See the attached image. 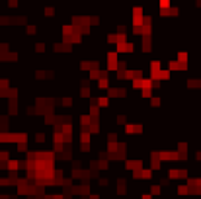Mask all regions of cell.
<instances>
[{
  "instance_id": "obj_1",
  "label": "cell",
  "mask_w": 201,
  "mask_h": 199,
  "mask_svg": "<svg viewBox=\"0 0 201 199\" xmlns=\"http://www.w3.org/2000/svg\"><path fill=\"white\" fill-rule=\"evenodd\" d=\"M106 59H108V72H111V70H117V63H119V55H117L115 51H109L106 53Z\"/></svg>"
},
{
  "instance_id": "obj_2",
  "label": "cell",
  "mask_w": 201,
  "mask_h": 199,
  "mask_svg": "<svg viewBox=\"0 0 201 199\" xmlns=\"http://www.w3.org/2000/svg\"><path fill=\"white\" fill-rule=\"evenodd\" d=\"M143 18H145V10H143V6H135L133 12H131L133 26H141V23H143Z\"/></svg>"
},
{
  "instance_id": "obj_3",
  "label": "cell",
  "mask_w": 201,
  "mask_h": 199,
  "mask_svg": "<svg viewBox=\"0 0 201 199\" xmlns=\"http://www.w3.org/2000/svg\"><path fill=\"white\" fill-rule=\"evenodd\" d=\"M115 53L121 55V53H135V45L129 41H123V43H115Z\"/></svg>"
},
{
  "instance_id": "obj_4",
  "label": "cell",
  "mask_w": 201,
  "mask_h": 199,
  "mask_svg": "<svg viewBox=\"0 0 201 199\" xmlns=\"http://www.w3.org/2000/svg\"><path fill=\"white\" fill-rule=\"evenodd\" d=\"M158 158L160 160H166V162H174V160H180V154L176 150H160Z\"/></svg>"
},
{
  "instance_id": "obj_5",
  "label": "cell",
  "mask_w": 201,
  "mask_h": 199,
  "mask_svg": "<svg viewBox=\"0 0 201 199\" xmlns=\"http://www.w3.org/2000/svg\"><path fill=\"white\" fill-rule=\"evenodd\" d=\"M187 178V170L182 168V170H168V180H186Z\"/></svg>"
},
{
  "instance_id": "obj_6",
  "label": "cell",
  "mask_w": 201,
  "mask_h": 199,
  "mask_svg": "<svg viewBox=\"0 0 201 199\" xmlns=\"http://www.w3.org/2000/svg\"><path fill=\"white\" fill-rule=\"evenodd\" d=\"M106 96L109 100H115V98H127V90L125 88H108V94Z\"/></svg>"
},
{
  "instance_id": "obj_7",
  "label": "cell",
  "mask_w": 201,
  "mask_h": 199,
  "mask_svg": "<svg viewBox=\"0 0 201 199\" xmlns=\"http://www.w3.org/2000/svg\"><path fill=\"white\" fill-rule=\"evenodd\" d=\"M145 127L141 123H125V133L127 135H135V133H143Z\"/></svg>"
},
{
  "instance_id": "obj_8",
  "label": "cell",
  "mask_w": 201,
  "mask_h": 199,
  "mask_svg": "<svg viewBox=\"0 0 201 199\" xmlns=\"http://www.w3.org/2000/svg\"><path fill=\"white\" fill-rule=\"evenodd\" d=\"M150 51H152V37L143 35V53H150Z\"/></svg>"
},
{
  "instance_id": "obj_9",
  "label": "cell",
  "mask_w": 201,
  "mask_h": 199,
  "mask_svg": "<svg viewBox=\"0 0 201 199\" xmlns=\"http://www.w3.org/2000/svg\"><path fill=\"white\" fill-rule=\"evenodd\" d=\"M90 123H92V119H90V115H80V131H88L90 129Z\"/></svg>"
},
{
  "instance_id": "obj_10",
  "label": "cell",
  "mask_w": 201,
  "mask_h": 199,
  "mask_svg": "<svg viewBox=\"0 0 201 199\" xmlns=\"http://www.w3.org/2000/svg\"><path fill=\"white\" fill-rule=\"evenodd\" d=\"M96 104H98L100 109H108L109 107V98L108 96H100V98H96Z\"/></svg>"
},
{
  "instance_id": "obj_11",
  "label": "cell",
  "mask_w": 201,
  "mask_h": 199,
  "mask_svg": "<svg viewBox=\"0 0 201 199\" xmlns=\"http://www.w3.org/2000/svg\"><path fill=\"white\" fill-rule=\"evenodd\" d=\"M176 61H178V63H182V65H189V55H187V51H178Z\"/></svg>"
},
{
  "instance_id": "obj_12",
  "label": "cell",
  "mask_w": 201,
  "mask_h": 199,
  "mask_svg": "<svg viewBox=\"0 0 201 199\" xmlns=\"http://www.w3.org/2000/svg\"><path fill=\"white\" fill-rule=\"evenodd\" d=\"M158 70H160V61L158 59H156V61H150V78H152Z\"/></svg>"
},
{
  "instance_id": "obj_13",
  "label": "cell",
  "mask_w": 201,
  "mask_h": 199,
  "mask_svg": "<svg viewBox=\"0 0 201 199\" xmlns=\"http://www.w3.org/2000/svg\"><path fill=\"white\" fill-rule=\"evenodd\" d=\"M90 96H92L90 86H82V88H80V98H82V100H90Z\"/></svg>"
},
{
  "instance_id": "obj_14",
  "label": "cell",
  "mask_w": 201,
  "mask_h": 199,
  "mask_svg": "<svg viewBox=\"0 0 201 199\" xmlns=\"http://www.w3.org/2000/svg\"><path fill=\"white\" fill-rule=\"evenodd\" d=\"M33 139H35V143H37V144H43L47 141V135L45 133H35V135H33Z\"/></svg>"
},
{
  "instance_id": "obj_15",
  "label": "cell",
  "mask_w": 201,
  "mask_h": 199,
  "mask_svg": "<svg viewBox=\"0 0 201 199\" xmlns=\"http://www.w3.org/2000/svg\"><path fill=\"white\" fill-rule=\"evenodd\" d=\"M92 141V135L88 131H80V143H90Z\"/></svg>"
},
{
  "instance_id": "obj_16",
  "label": "cell",
  "mask_w": 201,
  "mask_h": 199,
  "mask_svg": "<svg viewBox=\"0 0 201 199\" xmlns=\"http://www.w3.org/2000/svg\"><path fill=\"white\" fill-rule=\"evenodd\" d=\"M178 195H189V187H187V184H184V185H178Z\"/></svg>"
},
{
  "instance_id": "obj_17",
  "label": "cell",
  "mask_w": 201,
  "mask_h": 199,
  "mask_svg": "<svg viewBox=\"0 0 201 199\" xmlns=\"http://www.w3.org/2000/svg\"><path fill=\"white\" fill-rule=\"evenodd\" d=\"M72 104H74V102H72V98H70V96H66V98H63V100H61V106L63 107H70Z\"/></svg>"
},
{
  "instance_id": "obj_18",
  "label": "cell",
  "mask_w": 201,
  "mask_h": 199,
  "mask_svg": "<svg viewBox=\"0 0 201 199\" xmlns=\"http://www.w3.org/2000/svg\"><path fill=\"white\" fill-rule=\"evenodd\" d=\"M170 6H172V0H158V10L170 8Z\"/></svg>"
},
{
  "instance_id": "obj_19",
  "label": "cell",
  "mask_w": 201,
  "mask_h": 199,
  "mask_svg": "<svg viewBox=\"0 0 201 199\" xmlns=\"http://www.w3.org/2000/svg\"><path fill=\"white\" fill-rule=\"evenodd\" d=\"M55 12H57V10L53 8V6H47V8H45V16H47V18H53V16H55Z\"/></svg>"
},
{
  "instance_id": "obj_20",
  "label": "cell",
  "mask_w": 201,
  "mask_h": 199,
  "mask_svg": "<svg viewBox=\"0 0 201 199\" xmlns=\"http://www.w3.org/2000/svg\"><path fill=\"white\" fill-rule=\"evenodd\" d=\"M149 100H150V106L152 107H160V98L152 96V98H149Z\"/></svg>"
},
{
  "instance_id": "obj_21",
  "label": "cell",
  "mask_w": 201,
  "mask_h": 199,
  "mask_svg": "<svg viewBox=\"0 0 201 199\" xmlns=\"http://www.w3.org/2000/svg\"><path fill=\"white\" fill-rule=\"evenodd\" d=\"M141 96H143V98H152V88H143Z\"/></svg>"
},
{
  "instance_id": "obj_22",
  "label": "cell",
  "mask_w": 201,
  "mask_h": 199,
  "mask_svg": "<svg viewBox=\"0 0 201 199\" xmlns=\"http://www.w3.org/2000/svg\"><path fill=\"white\" fill-rule=\"evenodd\" d=\"M115 123H117V125H125V123H127V117L125 115H117L115 117Z\"/></svg>"
},
{
  "instance_id": "obj_23",
  "label": "cell",
  "mask_w": 201,
  "mask_h": 199,
  "mask_svg": "<svg viewBox=\"0 0 201 199\" xmlns=\"http://www.w3.org/2000/svg\"><path fill=\"white\" fill-rule=\"evenodd\" d=\"M160 187H162V185H152V187H150V193L152 195H160V191H162Z\"/></svg>"
},
{
  "instance_id": "obj_24",
  "label": "cell",
  "mask_w": 201,
  "mask_h": 199,
  "mask_svg": "<svg viewBox=\"0 0 201 199\" xmlns=\"http://www.w3.org/2000/svg\"><path fill=\"white\" fill-rule=\"evenodd\" d=\"M25 31H28V35H35V33H37V28H35V26H28Z\"/></svg>"
},
{
  "instance_id": "obj_25",
  "label": "cell",
  "mask_w": 201,
  "mask_h": 199,
  "mask_svg": "<svg viewBox=\"0 0 201 199\" xmlns=\"http://www.w3.org/2000/svg\"><path fill=\"white\" fill-rule=\"evenodd\" d=\"M35 51L37 53H45V43H37V45H35Z\"/></svg>"
},
{
  "instance_id": "obj_26",
  "label": "cell",
  "mask_w": 201,
  "mask_h": 199,
  "mask_svg": "<svg viewBox=\"0 0 201 199\" xmlns=\"http://www.w3.org/2000/svg\"><path fill=\"white\" fill-rule=\"evenodd\" d=\"M195 160H199V162H201V150H195Z\"/></svg>"
},
{
  "instance_id": "obj_27",
  "label": "cell",
  "mask_w": 201,
  "mask_h": 199,
  "mask_svg": "<svg viewBox=\"0 0 201 199\" xmlns=\"http://www.w3.org/2000/svg\"><path fill=\"white\" fill-rule=\"evenodd\" d=\"M195 6H197V8H201V0H195Z\"/></svg>"
},
{
  "instance_id": "obj_28",
  "label": "cell",
  "mask_w": 201,
  "mask_h": 199,
  "mask_svg": "<svg viewBox=\"0 0 201 199\" xmlns=\"http://www.w3.org/2000/svg\"><path fill=\"white\" fill-rule=\"evenodd\" d=\"M90 199H100V195H90Z\"/></svg>"
}]
</instances>
